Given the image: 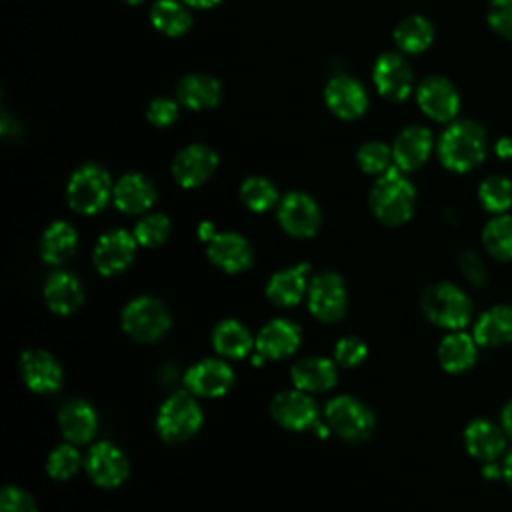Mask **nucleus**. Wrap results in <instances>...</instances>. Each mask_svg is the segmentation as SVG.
I'll use <instances>...</instances> for the list:
<instances>
[{
    "label": "nucleus",
    "mask_w": 512,
    "mask_h": 512,
    "mask_svg": "<svg viewBox=\"0 0 512 512\" xmlns=\"http://www.w3.org/2000/svg\"><path fill=\"white\" fill-rule=\"evenodd\" d=\"M414 202V186L398 166H392L384 174H380L370 192V208L374 216L390 226H398L410 220L414 212Z\"/></svg>",
    "instance_id": "1"
},
{
    "label": "nucleus",
    "mask_w": 512,
    "mask_h": 512,
    "mask_svg": "<svg viewBox=\"0 0 512 512\" xmlns=\"http://www.w3.org/2000/svg\"><path fill=\"white\" fill-rule=\"evenodd\" d=\"M486 154V134L482 126L470 120L454 122L444 130L438 142V156L448 170L466 172L482 162Z\"/></svg>",
    "instance_id": "2"
},
{
    "label": "nucleus",
    "mask_w": 512,
    "mask_h": 512,
    "mask_svg": "<svg viewBox=\"0 0 512 512\" xmlns=\"http://www.w3.org/2000/svg\"><path fill=\"white\" fill-rule=\"evenodd\" d=\"M112 192L114 188L110 182V174L94 162L76 168L66 184L68 204L78 214L100 212L108 204Z\"/></svg>",
    "instance_id": "3"
},
{
    "label": "nucleus",
    "mask_w": 512,
    "mask_h": 512,
    "mask_svg": "<svg viewBox=\"0 0 512 512\" xmlns=\"http://www.w3.org/2000/svg\"><path fill=\"white\" fill-rule=\"evenodd\" d=\"M422 312L440 328L460 330L468 324L472 314L470 298L454 284L438 282L422 294Z\"/></svg>",
    "instance_id": "4"
},
{
    "label": "nucleus",
    "mask_w": 512,
    "mask_h": 512,
    "mask_svg": "<svg viewBox=\"0 0 512 512\" xmlns=\"http://www.w3.org/2000/svg\"><path fill=\"white\" fill-rule=\"evenodd\" d=\"M172 324L168 308L152 296H140L122 310V328L138 342H154L168 332Z\"/></svg>",
    "instance_id": "5"
},
{
    "label": "nucleus",
    "mask_w": 512,
    "mask_h": 512,
    "mask_svg": "<svg viewBox=\"0 0 512 512\" xmlns=\"http://www.w3.org/2000/svg\"><path fill=\"white\" fill-rule=\"evenodd\" d=\"M202 424V410L188 392H176L164 400L158 410L156 428L166 442H184L192 438Z\"/></svg>",
    "instance_id": "6"
},
{
    "label": "nucleus",
    "mask_w": 512,
    "mask_h": 512,
    "mask_svg": "<svg viewBox=\"0 0 512 512\" xmlns=\"http://www.w3.org/2000/svg\"><path fill=\"white\" fill-rule=\"evenodd\" d=\"M326 420L338 436L350 442L366 440L374 430V414L352 396H336L326 404Z\"/></svg>",
    "instance_id": "7"
},
{
    "label": "nucleus",
    "mask_w": 512,
    "mask_h": 512,
    "mask_svg": "<svg viewBox=\"0 0 512 512\" xmlns=\"http://www.w3.org/2000/svg\"><path fill=\"white\" fill-rule=\"evenodd\" d=\"M348 306L346 286L334 272H324L310 282L308 308L320 322H336Z\"/></svg>",
    "instance_id": "8"
},
{
    "label": "nucleus",
    "mask_w": 512,
    "mask_h": 512,
    "mask_svg": "<svg viewBox=\"0 0 512 512\" xmlns=\"http://www.w3.org/2000/svg\"><path fill=\"white\" fill-rule=\"evenodd\" d=\"M218 168V154L204 144H188L172 162V176L182 188L204 184Z\"/></svg>",
    "instance_id": "9"
},
{
    "label": "nucleus",
    "mask_w": 512,
    "mask_h": 512,
    "mask_svg": "<svg viewBox=\"0 0 512 512\" xmlns=\"http://www.w3.org/2000/svg\"><path fill=\"white\" fill-rule=\"evenodd\" d=\"M372 80L376 90L394 102H402L410 96L412 92V70L408 62L396 54V52H386L378 56L372 68Z\"/></svg>",
    "instance_id": "10"
},
{
    "label": "nucleus",
    "mask_w": 512,
    "mask_h": 512,
    "mask_svg": "<svg viewBox=\"0 0 512 512\" xmlns=\"http://www.w3.org/2000/svg\"><path fill=\"white\" fill-rule=\"evenodd\" d=\"M280 226L296 238H310L320 228L318 204L304 192H290L278 206Z\"/></svg>",
    "instance_id": "11"
},
{
    "label": "nucleus",
    "mask_w": 512,
    "mask_h": 512,
    "mask_svg": "<svg viewBox=\"0 0 512 512\" xmlns=\"http://www.w3.org/2000/svg\"><path fill=\"white\" fill-rule=\"evenodd\" d=\"M136 246H138V242H136L134 234H128L122 228L102 234L98 238L94 254H92L96 270L104 276L122 272L134 260Z\"/></svg>",
    "instance_id": "12"
},
{
    "label": "nucleus",
    "mask_w": 512,
    "mask_h": 512,
    "mask_svg": "<svg viewBox=\"0 0 512 512\" xmlns=\"http://www.w3.org/2000/svg\"><path fill=\"white\" fill-rule=\"evenodd\" d=\"M324 102L334 116L342 120H354L364 114L368 106V96L364 86L356 78L334 76L324 88Z\"/></svg>",
    "instance_id": "13"
},
{
    "label": "nucleus",
    "mask_w": 512,
    "mask_h": 512,
    "mask_svg": "<svg viewBox=\"0 0 512 512\" xmlns=\"http://www.w3.org/2000/svg\"><path fill=\"white\" fill-rule=\"evenodd\" d=\"M86 472L98 486L114 488L128 476V460L122 450L110 442H98L86 456Z\"/></svg>",
    "instance_id": "14"
},
{
    "label": "nucleus",
    "mask_w": 512,
    "mask_h": 512,
    "mask_svg": "<svg viewBox=\"0 0 512 512\" xmlns=\"http://www.w3.org/2000/svg\"><path fill=\"white\" fill-rule=\"evenodd\" d=\"M270 414L282 428L306 430L316 424L318 408L304 390H286L272 400Z\"/></svg>",
    "instance_id": "15"
},
{
    "label": "nucleus",
    "mask_w": 512,
    "mask_h": 512,
    "mask_svg": "<svg viewBox=\"0 0 512 512\" xmlns=\"http://www.w3.org/2000/svg\"><path fill=\"white\" fill-rule=\"evenodd\" d=\"M416 100L422 112L436 122L452 120L460 108V98L456 88L446 78H440V76L426 78L418 86Z\"/></svg>",
    "instance_id": "16"
},
{
    "label": "nucleus",
    "mask_w": 512,
    "mask_h": 512,
    "mask_svg": "<svg viewBox=\"0 0 512 512\" xmlns=\"http://www.w3.org/2000/svg\"><path fill=\"white\" fill-rule=\"evenodd\" d=\"M184 382L188 390L196 396H206V398H218L224 396L232 384H234V372L224 360H202L194 364L186 376Z\"/></svg>",
    "instance_id": "17"
},
{
    "label": "nucleus",
    "mask_w": 512,
    "mask_h": 512,
    "mask_svg": "<svg viewBox=\"0 0 512 512\" xmlns=\"http://www.w3.org/2000/svg\"><path fill=\"white\" fill-rule=\"evenodd\" d=\"M20 374L32 392H56L62 386V368L46 350L30 348L20 356Z\"/></svg>",
    "instance_id": "18"
},
{
    "label": "nucleus",
    "mask_w": 512,
    "mask_h": 512,
    "mask_svg": "<svg viewBox=\"0 0 512 512\" xmlns=\"http://www.w3.org/2000/svg\"><path fill=\"white\" fill-rule=\"evenodd\" d=\"M114 206L124 214H142L156 202L154 182L140 174L128 172L114 184Z\"/></svg>",
    "instance_id": "19"
},
{
    "label": "nucleus",
    "mask_w": 512,
    "mask_h": 512,
    "mask_svg": "<svg viewBox=\"0 0 512 512\" xmlns=\"http://www.w3.org/2000/svg\"><path fill=\"white\" fill-rule=\"evenodd\" d=\"M208 258L224 272L234 274L252 266L254 252L244 236L220 232L208 242Z\"/></svg>",
    "instance_id": "20"
},
{
    "label": "nucleus",
    "mask_w": 512,
    "mask_h": 512,
    "mask_svg": "<svg viewBox=\"0 0 512 512\" xmlns=\"http://www.w3.org/2000/svg\"><path fill=\"white\" fill-rule=\"evenodd\" d=\"M432 150V134L428 128L414 124V126H406L392 144V156H394V164L402 170V172H410L420 168L426 158L430 156Z\"/></svg>",
    "instance_id": "21"
},
{
    "label": "nucleus",
    "mask_w": 512,
    "mask_h": 512,
    "mask_svg": "<svg viewBox=\"0 0 512 512\" xmlns=\"http://www.w3.org/2000/svg\"><path fill=\"white\" fill-rule=\"evenodd\" d=\"M300 346V328L284 318L268 322L256 336V350L268 360H280L294 354Z\"/></svg>",
    "instance_id": "22"
},
{
    "label": "nucleus",
    "mask_w": 512,
    "mask_h": 512,
    "mask_svg": "<svg viewBox=\"0 0 512 512\" xmlns=\"http://www.w3.org/2000/svg\"><path fill=\"white\" fill-rule=\"evenodd\" d=\"M222 98V84L216 76L194 72L186 74L176 86V100L188 110L214 108Z\"/></svg>",
    "instance_id": "23"
},
{
    "label": "nucleus",
    "mask_w": 512,
    "mask_h": 512,
    "mask_svg": "<svg viewBox=\"0 0 512 512\" xmlns=\"http://www.w3.org/2000/svg\"><path fill=\"white\" fill-rule=\"evenodd\" d=\"M58 424L60 430L64 434L66 440L74 442V444H84L88 440H92V436L96 434V426H98V418L94 408L80 400H68L58 414Z\"/></svg>",
    "instance_id": "24"
},
{
    "label": "nucleus",
    "mask_w": 512,
    "mask_h": 512,
    "mask_svg": "<svg viewBox=\"0 0 512 512\" xmlns=\"http://www.w3.org/2000/svg\"><path fill=\"white\" fill-rule=\"evenodd\" d=\"M308 270H310V266L304 262V264L276 272L268 280V286H266V296L270 298V302H274L276 306L298 304L306 292Z\"/></svg>",
    "instance_id": "25"
},
{
    "label": "nucleus",
    "mask_w": 512,
    "mask_h": 512,
    "mask_svg": "<svg viewBox=\"0 0 512 512\" xmlns=\"http://www.w3.org/2000/svg\"><path fill=\"white\" fill-rule=\"evenodd\" d=\"M44 298L52 312L56 314H72L80 308L84 300L82 286L76 276L68 272H54L44 286Z\"/></svg>",
    "instance_id": "26"
},
{
    "label": "nucleus",
    "mask_w": 512,
    "mask_h": 512,
    "mask_svg": "<svg viewBox=\"0 0 512 512\" xmlns=\"http://www.w3.org/2000/svg\"><path fill=\"white\" fill-rule=\"evenodd\" d=\"M292 382L296 384L298 390L304 392H322L330 390L336 384V366L328 358H304L298 360L292 370H290Z\"/></svg>",
    "instance_id": "27"
},
{
    "label": "nucleus",
    "mask_w": 512,
    "mask_h": 512,
    "mask_svg": "<svg viewBox=\"0 0 512 512\" xmlns=\"http://www.w3.org/2000/svg\"><path fill=\"white\" fill-rule=\"evenodd\" d=\"M474 340L480 346H502L512 342V306L498 304L486 310L476 320Z\"/></svg>",
    "instance_id": "28"
},
{
    "label": "nucleus",
    "mask_w": 512,
    "mask_h": 512,
    "mask_svg": "<svg viewBox=\"0 0 512 512\" xmlns=\"http://www.w3.org/2000/svg\"><path fill=\"white\" fill-rule=\"evenodd\" d=\"M464 442L470 456L484 462H494L504 450L502 430L488 420L470 422L464 432Z\"/></svg>",
    "instance_id": "29"
},
{
    "label": "nucleus",
    "mask_w": 512,
    "mask_h": 512,
    "mask_svg": "<svg viewBox=\"0 0 512 512\" xmlns=\"http://www.w3.org/2000/svg\"><path fill=\"white\" fill-rule=\"evenodd\" d=\"M78 244V234L68 222H52L40 238V256L46 264H62L68 260Z\"/></svg>",
    "instance_id": "30"
},
{
    "label": "nucleus",
    "mask_w": 512,
    "mask_h": 512,
    "mask_svg": "<svg viewBox=\"0 0 512 512\" xmlns=\"http://www.w3.org/2000/svg\"><path fill=\"white\" fill-rule=\"evenodd\" d=\"M476 340L460 330L448 334L438 346V360L446 372H464L476 360Z\"/></svg>",
    "instance_id": "31"
},
{
    "label": "nucleus",
    "mask_w": 512,
    "mask_h": 512,
    "mask_svg": "<svg viewBox=\"0 0 512 512\" xmlns=\"http://www.w3.org/2000/svg\"><path fill=\"white\" fill-rule=\"evenodd\" d=\"M212 344L214 350L226 358H244L256 342L244 324L238 320H224L212 330Z\"/></svg>",
    "instance_id": "32"
},
{
    "label": "nucleus",
    "mask_w": 512,
    "mask_h": 512,
    "mask_svg": "<svg viewBox=\"0 0 512 512\" xmlns=\"http://www.w3.org/2000/svg\"><path fill=\"white\" fill-rule=\"evenodd\" d=\"M152 26L166 36H182L192 26V16L184 4L176 0H158L150 8Z\"/></svg>",
    "instance_id": "33"
},
{
    "label": "nucleus",
    "mask_w": 512,
    "mask_h": 512,
    "mask_svg": "<svg viewBox=\"0 0 512 512\" xmlns=\"http://www.w3.org/2000/svg\"><path fill=\"white\" fill-rule=\"evenodd\" d=\"M434 40V28L424 16H406L394 30V42L402 52H424Z\"/></svg>",
    "instance_id": "34"
},
{
    "label": "nucleus",
    "mask_w": 512,
    "mask_h": 512,
    "mask_svg": "<svg viewBox=\"0 0 512 512\" xmlns=\"http://www.w3.org/2000/svg\"><path fill=\"white\" fill-rule=\"evenodd\" d=\"M482 242L494 258L512 260V216L492 218L482 232Z\"/></svg>",
    "instance_id": "35"
},
{
    "label": "nucleus",
    "mask_w": 512,
    "mask_h": 512,
    "mask_svg": "<svg viewBox=\"0 0 512 512\" xmlns=\"http://www.w3.org/2000/svg\"><path fill=\"white\" fill-rule=\"evenodd\" d=\"M240 200L252 212H266L276 204L278 192H276V186L268 178L248 176L240 184Z\"/></svg>",
    "instance_id": "36"
},
{
    "label": "nucleus",
    "mask_w": 512,
    "mask_h": 512,
    "mask_svg": "<svg viewBox=\"0 0 512 512\" xmlns=\"http://www.w3.org/2000/svg\"><path fill=\"white\" fill-rule=\"evenodd\" d=\"M480 202L490 212H504L512 206V182L504 176H490L480 184Z\"/></svg>",
    "instance_id": "37"
},
{
    "label": "nucleus",
    "mask_w": 512,
    "mask_h": 512,
    "mask_svg": "<svg viewBox=\"0 0 512 512\" xmlns=\"http://www.w3.org/2000/svg\"><path fill=\"white\" fill-rule=\"evenodd\" d=\"M392 160V148L376 140L362 144L356 152V162L366 174H384L388 168H392Z\"/></svg>",
    "instance_id": "38"
},
{
    "label": "nucleus",
    "mask_w": 512,
    "mask_h": 512,
    "mask_svg": "<svg viewBox=\"0 0 512 512\" xmlns=\"http://www.w3.org/2000/svg\"><path fill=\"white\" fill-rule=\"evenodd\" d=\"M168 234H170V220L164 214H148L134 228L136 242L146 248L164 244Z\"/></svg>",
    "instance_id": "39"
},
{
    "label": "nucleus",
    "mask_w": 512,
    "mask_h": 512,
    "mask_svg": "<svg viewBox=\"0 0 512 512\" xmlns=\"http://www.w3.org/2000/svg\"><path fill=\"white\" fill-rule=\"evenodd\" d=\"M80 466V454L70 444L56 446L46 462V470L54 480H68L78 472Z\"/></svg>",
    "instance_id": "40"
},
{
    "label": "nucleus",
    "mask_w": 512,
    "mask_h": 512,
    "mask_svg": "<svg viewBox=\"0 0 512 512\" xmlns=\"http://www.w3.org/2000/svg\"><path fill=\"white\" fill-rule=\"evenodd\" d=\"M368 354V348L366 344L356 338V336H344L336 342L334 346V358L340 366H346V368H352V366H358Z\"/></svg>",
    "instance_id": "41"
},
{
    "label": "nucleus",
    "mask_w": 512,
    "mask_h": 512,
    "mask_svg": "<svg viewBox=\"0 0 512 512\" xmlns=\"http://www.w3.org/2000/svg\"><path fill=\"white\" fill-rule=\"evenodd\" d=\"M146 118L156 128H166L178 118V102L166 96L154 98L146 108Z\"/></svg>",
    "instance_id": "42"
},
{
    "label": "nucleus",
    "mask_w": 512,
    "mask_h": 512,
    "mask_svg": "<svg viewBox=\"0 0 512 512\" xmlns=\"http://www.w3.org/2000/svg\"><path fill=\"white\" fill-rule=\"evenodd\" d=\"M0 512H36V502L26 490L6 486L0 494Z\"/></svg>",
    "instance_id": "43"
},
{
    "label": "nucleus",
    "mask_w": 512,
    "mask_h": 512,
    "mask_svg": "<svg viewBox=\"0 0 512 512\" xmlns=\"http://www.w3.org/2000/svg\"><path fill=\"white\" fill-rule=\"evenodd\" d=\"M490 26L512 40V0H492L488 8Z\"/></svg>",
    "instance_id": "44"
},
{
    "label": "nucleus",
    "mask_w": 512,
    "mask_h": 512,
    "mask_svg": "<svg viewBox=\"0 0 512 512\" xmlns=\"http://www.w3.org/2000/svg\"><path fill=\"white\" fill-rule=\"evenodd\" d=\"M460 266H462L464 276H466L472 284L484 286V284L488 282V272H486L482 260H480L474 252H464V254L460 256Z\"/></svg>",
    "instance_id": "45"
},
{
    "label": "nucleus",
    "mask_w": 512,
    "mask_h": 512,
    "mask_svg": "<svg viewBox=\"0 0 512 512\" xmlns=\"http://www.w3.org/2000/svg\"><path fill=\"white\" fill-rule=\"evenodd\" d=\"M502 426L508 436H512V400L502 410Z\"/></svg>",
    "instance_id": "46"
},
{
    "label": "nucleus",
    "mask_w": 512,
    "mask_h": 512,
    "mask_svg": "<svg viewBox=\"0 0 512 512\" xmlns=\"http://www.w3.org/2000/svg\"><path fill=\"white\" fill-rule=\"evenodd\" d=\"M496 154L502 158H510L512 156V140L510 138H502L496 144Z\"/></svg>",
    "instance_id": "47"
},
{
    "label": "nucleus",
    "mask_w": 512,
    "mask_h": 512,
    "mask_svg": "<svg viewBox=\"0 0 512 512\" xmlns=\"http://www.w3.org/2000/svg\"><path fill=\"white\" fill-rule=\"evenodd\" d=\"M198 236H200V240H212L216 234H214V226L210 224V222H202L200 224V228H198Z\"/></svg>",
    "instance_id": "48"
},
{
    "label": "nucleus",
    "mask_w": 512,
    "mask_h": 512,
    "mask_svg": "<svg viewBox=\"0 0 512 512\" xmlns=\"http://www.w3.org/2000/svg\"><path fill=\"white\" fill-rule=\"evenodd\" d=\"M502 476H504V480L508 482V486L512 488V452L504 458V464H502Z\"/></svg>",
    "instance_id": "49"
},
{
    "label": "nucleus",
    "mask_w": 512,
    "mask_h": 512,
    "mask_svg": "<svg viewBox=\"0 0 512 512\" xmlns=\"http://www.w3.org/2000/svg\"><path fill=\"white\" fill-rule=\"evenodd\" d=\"M188 6H192V8H200V10H204V8H212V6H216V4H220L222 0H184Z\"/></svg>",
    "instance_id": "50"
},
{
    "label": "nucleus",
    "mask_w": 512,
    "mask_h": 512,
    "mask_svg": "<svg viewBox=\"0 0 512 512\" xmlns=\"http://www.w3.org/2000/svg\"><path fill=\"white\" fill-rule=\"evenodd\" d=\"M126 4H130V6H136V4H142L144 0H124Z\"/></svg>",
    "instance_id": "51"
}]
</instances>
